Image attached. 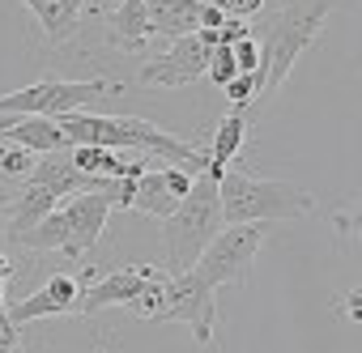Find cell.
Masks as SVG:
<instances>
[{
	"label": "cell",
	"mask_w": 362,
	"mask_h": 353,
	"mask_svg": "<svg viewBox=\"0 0 362 353\" xmlns=\"http://www.w3.org/2000/svg\"><path fill=\"white\" fill-rule=\"evenodd\" d=\"M9 353H18V349H9Z\"/></svg>",
	"instance_id": "f546056e"
},
{
	"label": "cell",
	"mask_w": 362,
	"mask_h": 353,
	"mask_svg": "<svg viewBox=\"0 0 362 353\" xmlns=\"http://www.w3.org/2000/svg\"><path fill=\"white\" fill-rule=\"evenodd\" d=\"M90 281H94V273H52L39 294L5 306V315L13 328H26L35 319H52V315H81V298H86Z\"/></svg>",
	"instance_id": "7c38bea8"
},
{
	"label": "cell",
	"mask_w": 362,
	"mask_h": 353,
	"mask_svg": "<svg viewBox=\"0 0 362 353\" xmlns=\"http://www.w3.org/2000/svg\"><path fill=\"white\" fill-rule=\"evenodd\" d=\"M252 35V22H243V18H226L222 26H218V39L222 43H239V39H247Z\"/></svg>",
	"instance_id": "4316f807"
},
{
	"label": "cell",
	"mask_w": 362,
	"mask_h": 353,
	"mask_svg": "<svg viewBox=\"0 0 362 353\" xmlns=\"http://www.w3.org/2000/svg\"><path fill=\"white\" fill-rule=\"evenodd\" d=\"M226 226L222 217V201H218V179L209 170H201L188 196L179 201V209L162 222V239H166V273H184L201 260V251L209 247V239Z\"/></svg>",
	"instance_id": "8992f818"
},
{
	"label": "cell",
	"mask_w": 362,
	"mask_h": 353,
	"mask_svg": "<svg viewBox=\"0 0 362 353\" xmlns=\"http://www.w3.org/2000/svg\"><path fill=\"white\" fill-rule=\"evenodd\" d=\"M337 0H264L252 18V39L260 43V98H273L303 52L320 39Z\"/></svg>",
	"instance_id": "6da1fadb"
},
{
	"label": "cell",
	"mask_w": 362,
	"mask_h": 353,
	"mask_svg": "<svg viewBox=\"0 0 362 353\" xmlns=\"http://www.w3.org/2000/svg\"><path fill=\"white\" fill-rule=\"evenodd\" d=\"M119 81L90 77V81H64V77H43L35 85H22L13 94H0V115H64V111H86L107 94H119Z\"/></svg>",
	"instance_id": "9c48e42d"
},
{
	"label": "cell",
	"mask_w": 362,
	"mask_h": 353,
	"mask_svg": "<svg viewBox=\"0 0 362 353\" xmlns=\"http://www.w3.org/2000/svg\"><path fill=\"white\" fill-rule=\"evenodd\" d=\"M56 124L64 128L69 145H103V149H119L132 157H162L170 166H184L192 174H201L209 166V149L188 145L184 136L162 132L149 119L136 115H94V111H64L56 115Z\"/></svg>",
	"instance_id": "7a4b0ae2"
},
{
	"label": "cell",
	"mask_w": 362,
	"mask_h": 353,
	"mask_svg": "<svg viewBox=\"0 0 362 353\" xmlns=\"http://www.w3.org/2000/svg\"><path fill=\"white\" fill-rule=\"evenodd\" d=\"M26 188L18 192V201L9 205V243H18L30 226H39L60 201L77 196V192H94V188H107L111 179H98V174H86L69 162V149L60 153H39L35 157V170L22 179Z\"/></svg>",
	"instance_id": "5b68a950"
},
{
	"label": "cell",
	"mask_w": 362,
	"mask_h": 353,
	"mask_svg": "<svg viewBox=\"0 0 362 353\" xmlns=\"http://www.w3.org/2000/svg\"><path fill=\"white\" fill-rule=\"evenodd\" d=\"M235 73H239V68H235V52H230V43H218L214 56H209V73H205V77H209L214 85H226Z\"/></svg>",
	"instance_id": "603a6c76"
},
{
	"label": "cell",
	"mask_w": 362,
	"mask_h": 353,
	"mask_svg": "<svg viewBox=\"0 0 362 353\" xmlns=\"http://www.w3.org/2000/svg\"><path fill=\"white\" fill-rule=\"evenodd\" d=\"M230 52H235V68L239 73H260V43L252 35L239 39V43H230Z\"/></svg>",
	"instance_id": "cb8c5ba5"
},
{
	"label": "cell",
	"mask_w": 362,
	"mask_h": 353,
	"mask_svg": "<svg viewBox=\"0 0 362 353\" xmlns=\"http://www.w3.org/2000/svg\"><path fill=\"white\" fill-rule=\"evenodd\" d=\"M226 22V13L218 5H209V0H201V30H218Z\"/></svg>",
	"instance_id": "83f0119b"
},
{
	"label": "cell",
	"mask_w": 362,
	"mask_h": 353,
	"mask_svg": "<svg viewBox=\"0 0 362 353\" xmlns=\"http://www.w3.org/2000/svg\"><path fill=\"white\" fill-rule=\"evenodd\" d=\"M332 311H337V315H345L349 323H358V328H362V285L345 289V294H341V298L332 302Z\"/></svg>",
	"instance_id": "d4e9b609"
},
{
	"label": "cell",
	"mask_w": 362,
	"mask_h": 353,
	"mask_svg": "<svg viewBox=\"0 0 362 353\" xmlns=\"http://www.w3.org/2000/svg\"><path fill=\"white\" fill-rule=\"evenodd\" d=\"M269 239V222H235V226H222L209 247L201 251L197 260V273L214 285V289H239L252 273V260L260 256Z\"/></svg>",
	"instance_id": "ba28073f"
},
{
	"label": "cell",
	"mask_w": 362,
	"mask_h": 353,
	"mask_svg": "<svg viewBox=\"0 0 362 353\" xmlns=\"http://www.w3.org/2000/svg\"><path fill=\"white\" fill-rule=\"evenodd\" d=\"M162 285H166V268L153 264H124L98 281L86 285L81 298V315L107 311V306H128V315L136 319H158V302H162Z\"/></svg>",
	"instance_id": "52a82bcc"
},
{
	"label": "cell",
	"mask_w": 362,
	"mask_h": 353,
	"mask_svg": "<svg viewBox=\"0 0 362 353\" xmlns=\"http://www.w3.org/2000/svg\"><path fill=\"white\" fill-rule=\"evenodd\" d=\"M5 140L22 145L30 153H60V149H69V136L56 124V115H18V124L5 132Z\"/></svg>",
	"instance_id": "ac0fdd59"
},
{
	"label": "cell",
	"mask_w": 362,
	"mask_h": 353,
	"mask_svg": "<svg viewBox=\"0 0 362 353\" xmlns=\"http://www.w3.org/2000/svg\"><path fill=\"white\" fill-rule=\"evenodd\" d=\"M69 162L86 174H98V179H136L149 170V157H128L103 145H69Z\"/></svg>",
	"instance_id": "9a60e30c"
},
{
	"label": "cell",
	"mask_w": 362,
	"mask_h": 353,
	"mask_svg": "<svg viewBox=\"0 0 362 353\" xmlns=\"http://www.w3.org/2000/svg\"><path fill=\"white\" fill-rule=\"evenodd\" d=\"M107 22V43L115 52H145L149 43V13H145V0H119L115 9L103 13Z\"/></svg>",
	"instance_id": "2e32d148"
},
{
	"label": "cell",
	"mask_w": 362,
	"mask_h": 353,
	"mask_svg": "<svg viewBox=\"0 0 362 353\" xmlns=\"http://www.w3.org/2000/svg\"><path fill=\"white\" fill-rule=\"evenodd\" d=\"M35 157H39V153H30V149L5 140V153H0V170H5L9 179H26V174L35 170Z\"/></svg>",
	"instance_id": "7402d4cb"
},
{
	"label": "cell",
	"mask_w": 362,
	"mask_h": 353,
	"mask_svg": "<svg viewBox=\"0 0 362 353\" xmlns=\"http://www.w3.org/2000/svg\"><path fill=\"white\" fill-rule=\"evenodd\" d=\"M22 5L39 18L47 43L64 47V43L81 30V18H86L94 5H103V0H22Z\"/></svg>",
	"instance_id": "5bb4252c"
},
{
	"label": "cell",
	"mask_w": 362,
	"mask_h": 353,
	"mask_svg": "<svg viewBox=\"0 0 362 353\" xmlns=\"http://www.w3.org/2000/svg\"><path fill=\"white\" fill-rule=\"evenodd\" d=\"M149 39H179L201 30V0H145Z\"/></svg>",
	"instance_id": "e0dca14e"
},
{
	"label": "cell",
	"mask_w": 362,
	"mask_h": 353,
	"mask_svg": "<svg viewBox=\"0 0 362 353\" xmlns=\"http://www.w3.org/2000/svg\"><path fill=\"white\" fill-rule=\"evenodd\" d=\"M192 179H197L192 170H184V166H170V162H162V166H149L145 174H136L128 209H136V213H145V217H158V222H166V217L179 209V201L188 196Z\"/></svg>",
	"instance_id": "4fadbf2b"
},
{
	"label": "cell",
	"mask_w": 362,
	"mask_h": 353,
	"mask_svg": "<svg viewBox=\"0 0 362 353\" xmlns=\"http://www.w3.org/2000/svg\"><path fill=\"white\" fill-rule=\"evenodd\" d=\"M243 140H247V107H230L226 119H222L218 132H214V145H209V166H205V170L214 174V179H222V170L235 166Z\"/></svg>",
	"instance_id": "d6986e66"
},
{
	"label": "cell",
	"mask_w": 362,
	"mask_h": 353,
	"mask_svg": "<svg viewBox=\"0 0 362 353\" xmlns=\"http://www.w3.org/2000/svg\"><path fill=\"white\" fill-rule=\"evenodd\" d=\"M332 230L345 239H362V196H349L332 209Z\"/></svg>",
	"instance_id": "ffe728a7"
},
{
	"label": "cell",
	"mask_w": 362,
	"mask_h": 353,
	"mask_svg": "<svg viewBox=\"0 0 362 353\" xmlns=\"http://www.w3.org/2000/svg\"><path fill=\"white\" fill-rule=\"evenodd\" d=\"M209 5H218L226 18H243V22H252V18L264 9V0H209Z\"/></svg>",
	"instance_id": "484cf974"
},
{
	"label": "cell",
	"mask_w": 362,
	"mask_h": 353,
	"mask_svg": "<svg viewBox=\"0 0 362 353\" xmlns=\"http://www.w3.org/2000/svg\"><path fill=\"white\" fill-rule=\"evenodd\" d=\"M158 319H166V323H188L201 349L214 345V328H218V289L197 273V264L166 277L162 302H158ZM158 319H153V323H158Z\"/></svg>",
	"instance_id": "30bf717a"
},
{
	"label": "cell",
	"mask_w": 362,
	"mask_h": 353,
	"mask_svg": "<svg viewBox=\"0 0 362 353\" xmlns=\"http://www.w3.org/2000/svg\"><path fill=\"white\" fill-rule=\"evenodd\" d=\"M9 349H18V332H0V353H9Z\"/></svg>",
	"instance_id": "f1b7e54d"
},
{
	"label": "cell",
	"mask_w": 362,
	"mask_h": 353,
	"mask_svg": "<svg viewBox=\"0 0 362 353\" xmlns=\"http://www.w3.org/2000/svg\"><path fill=\"white\" fill-rule=\"evenodd\" d=\"M222 90H226L230 107H252L260 98V73H235Z\"/></svg>",
	"instance_id": "44dd1931"
},
{
	"label": "cell",
	"mask_w": 362,
	"mask_h": 353,
	"mask_svg": "<svg viewBox=\"0 0 362 353\" xmlns=\"http://www.w3.org/2000/svg\"><path fill=\"white\" fill-rule=\"evenodd\" d=\"M218 201L226 226L235 222H290V217H311L315 196L303 184L290 179H269V174H252L239 166H226L218 179Z\"/></svg>",
	"instance_id": "277c9868"
},
{
	"label": "cell",
	"mask_w": 362,
	"mask_h": 353,
	"mask_svg": "<svg viewBox=\"0 0 362 353\" xmlns=\"http://www.w3.org/2000/svg\"><path fill=\"white\" fill-rule=\"evenodd\" d=\"M132 184L136 179H111L107 188H94V192H77L69 201H60L39 226H30L18 243L26 251H64L69 260H86L103 230H107V217L115 209H128L132 201Z\"/></svg>",
	"instance_id": "3957f363"
},
{
	"label": "cell",
	"mask_w": 362,
	"mask_h": 353,
	"mask_svg": "<svg viewBox=\"0 0 362 353\" xmlns=\"http://www.w3.org/2000/svg\"><path fill=\"white\" fill-rule=\"evenodd\" d=\"M218 43H222L218 30H192V35H179V39L166 43L162 56L145 60L141 73H136L132 81L145 85V90H179V85H192V81H201V77L209 73V56H214Z\"/></svg>",
	"instance_id": "8fae6325"
}]
</instances>
